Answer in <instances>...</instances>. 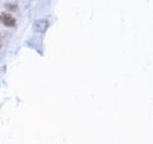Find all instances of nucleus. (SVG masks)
I'll list each match as a JSON object with an SVG mask.
<instances>
[{
  "label": "nucleus",
  "instance_id": "obj_1",
  "mask_svg": "<svg viewBox=\"0 0 153 144\" xmlns=\"http://www.w3.org/2000/svg\"><path fill=\"white\" fill-rule=\"evenodd\" d=\"M48 21L45 19H39V20H36L34 24H33V29L34 31L37 33H44L48 27Z\"/></svg>",
  "mask_w": 153,
  "mask_h": 144
},
{
  "label": "nucleus",
  "instance_id": "obj_3",
  "mask_svg": "<svg viewBox=\"0 0 153 144\" xmlns=\"http://www.w3.org/2000/svg\"><path fill=\"white\" fill-rule=\"evenodd\" d=\"M0 20H1V18H0Z\"/></svg>",
  "mask_w": 153,
  "mask_h": 144
},
{
  "label": "nucleus",
  "instance_id": "obj_2",
  "mask_svg": "<svg viewBox=\"0 0 153 144\" xmlns=\"http://www.w3.org/2000/svg\"><path fill=\"white\" fill-rule=\"evenodd\" d=\"M1 20H2V22L4 25L7 26H14L16 25V19L13 18L12 16H10L9 13H2V16H1Z\"/></svg>",
  "mask_w": 153,
  "mask_h": 144
}]
</instances>
